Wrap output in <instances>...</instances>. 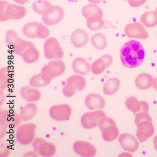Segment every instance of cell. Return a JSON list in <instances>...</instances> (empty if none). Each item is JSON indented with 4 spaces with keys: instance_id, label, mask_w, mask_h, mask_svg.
I'll return each mask as SVG.
<instances>
[{
    "instance_id": "18",
    "label": "cell",
    "mask_w": 157,
    "mask_h": 157,
    "mask_svg": "<svg viewBox=\"0 0 157 157\" xmlns=\"http://www.w3.org/2000/svg\"><path fill=\"white\" fill-rule=\"evenodd\" d=\"M71 41L75 47L77 48H83L89 42V36L85 30L77 29L72 33Z\"/></svg>"
},
{
    "instance_id": "23",
    "label": "cell",
    "mask_w": 157,
    "mask_h": 157,
    "mask_svg": "<svg viewBox=\"0 0 157 157\" xmlns=\"http://www.w3.org/2000/svg\"><path fill=\"white\" fill-rule=\"evenodd\" d=\"M153 78L146 73L139 74L135 80L136 86L140 90H145L151 87L153 83Z\"/></svg>"
},
{
    "instance_id": "6",
    "label": "cell",
    "mask_w": 157,
    "mask_h": 157,
    "mask_svg": "<svg viewBox=\"0 0 157 157\" xmlns=\"http://www.w3.org/2000/svg\"><path fill=\"white\" fill-rule=\"evenodd\" d=\"M98 126L101 131L102 138L106 142L113 141L119 136V130L116 123L110 117L105 116L101 118Z\"/></svg>"
},
{
    "instance_id": "46",
    "label": "cell",
    "mask_w": 157,
    "mask_h": 157,
    "mask_svg": "<svg viewBox=\"0 0 157 157\" xmlns=\"http://www.w3.org/2000/svg\"><path fill=\"white\" fill-rule=\"evenodd\" d=\"M153 144H154V147L157 151V135L155 136V137L153 139Z\"/></svg>"
},
{
    "instance_id": "2",
    "label": "cell",
    "mask_w": 157,
    "mask_h": 157,
    "mask_svg": "<svg viewBox=\"0 0 157 157\" xmlns=\"http://www.w3.org/2000/svg\"><path fill=\"white\" fill-rule=\"evenodd\" d=\"M135 115V123L137 127L136 137L139 142L144 143L152 136L155 132L152 118L145 111L138 112Z\"/></svg>"
},
{
    "instance_id": "32",
    "label": "cell",
    "mask_w": 157,
    "mask_h": 157,
    "mask_svg": "<svg viewBox=\"0 0 157 157\" xmlns=\"http://www.w3.org/2000/svg\"><path fill=\"white\" fill-rule=\"evenodd\" d=\"M40 22H30L25 25L22 29V33L25 36L29 38H37L36 32Z\"/></svg>"
},
{
    "instance_id": "31",
    "label": "cell",
    "mask_w": 157,
    "mask_h": 157,
    "mask_svg": "<svg viewBox=\"0 0 157 157\" xmlns=\"http://www.w3.org/2000/svg\"><path fill=\"white\" fill-rule=\"evenodd\" d=\"M90 40L93 47L97 50H104L107 46V40L102 33H95L92 36Z\"/></svg>"
},
{
    "instance_id": "3",
    "label": "cell",
    "mask_w": 157,
    "mask_h": 157,
    "mask_svg": "<svg viewBox=\"0 0 157 157\" xmlns=\"http://www.w3.org/2000/svg\"><path fill=\"white\" fill-rule=\"evenodd\" d=\"M27 10L24 6L11 4L5 1L0 2V21L6 22L9 20H21L25 17Z\"/></svg>"
},
{
    "instance_id": "12",
    "label": "cell",
    "mask_w": 157,
    "mask_h": 157,
    "mask_svg": "<svg viewBox=\"0 0 157 157\" xmlns=\"http://www.w3.org/2000/svg\"><path fill=\"white\" fill-rule=\"evenodd\" d=\"M74 151L80 157H94L97 153V149L94 144L87 141L78 140L73 145Z\"/></svg>"
},
{
    "instance_id": "15",
    "label": "cell",
    "mask_w": 157,
    "mask_h": 157,
    "mask_svg": "<svg viewBox=\"0 0 157 157\" xmlns=\"http://www.w3.org/2000/svg\"><path fill=\"white\" fill-rule=\"evenodd\" d=\"M118 141L125 151L131 153H134L139 148V141L134 135L129 133L121 134L119 136Z\"/></svg>"
},
{
    "instance_id": "47",
    "label": "cell",
    "mask_w": 157,
    "mask_h": 157,
    "mask_svg": "<svg viewBox=\"0 0 157 157\" xmlns=\"http://www.w3.org/2000/svg\"><path fill=\"white\" fill-rule=\"evenodd\" d=\"M156 11H157V7H156Z\"/></svg>"
},
{
    "instance_id": "41",
    "label": "cell",
    "mask_w": 157,
    "mask_h": 157,
    "mask_svg": "<svg viewBox=\"0 0 157 157\" xmlns=\"http://www.w3.org/2000/svg\"><path fill=\"white\" fill-rule=\"evenodd\" d=\"M1 94H0V96H1V100H0V105L1 106L4 103L5 101V95L3 92V90H1Z\"/></svg>"
},
{
    "instance_id": "8",
    "label": "cell",
    "mask_w": 157,
    "mask_h": 157,
    "mask_svg": "<svg viewBox=\"0 0 157 157\" xmlns=\"http://www.w3.org/2000/svg\"><path fill=\"white\" fill-rule=\"evenodd\" d=\"M32 145L34 151L42 157H52L57 151V147L54 143L41 137H36Z\"/></svg>"
},
{
    "instance_id": "5",
    "label": "cell",
    "mask_w": 157,
    "mask_h": 157,
    "mask_svg": "<svg viewBox=\"0 0 157 157\" xmlns=\"http://www.w3.org/2000/svg\"><path fill=\"white\" fill-rule=\"evenodd\" d=\"M86 85V81L83 76L74 74L69 77L62 89V93L67 98L72 97L78 92L83 91Z\"/></svg>"
},
{
    "instance_id": "37",
    "label": "cell",
    "mask_w": 157,
    "mask_h": 157,
    "mask_svg": "<svg viewBox=\"0 0 157 157\" xmlns=\"http://www.w3.org/2000/svg\"><path fill=\"white\" fill-rule=\"evenodd\" d=\"M18 38V34L15 30H9L5 35V43L10 47H12Z\"/></svg>"
},
{
    "instance_id": "26",
    "label": "cell",
    "mask_w": 157,
    "mask_h": 157,
    "mask_svg": "<svg viewBox=\"0 0 157 157\" xmlns=\"http://www.w3.org/2000/svg\"><path fill=\"white\" fill-rule=\"evenodd\" d=\"M121 81L118 78L113 77L106 81L103 87V92L107 95H113L119 89Z\"/></svg>"
},
{
    "instance_id": "28",
    "label": "cell",
    "mask_w": 157,
    "mask_h": 157,
    "mask_svg": "<svg viewBox=\"0 0 157 157\" xmlns=\"http://www.w3.org/2000/svg\"><path fill=\"white\" fill-rule=\"evenodd\" d=\"M82 14L86 20L89 17L94 16L103 17L102 9L98 5L93 3L85 5L82 9Z\"/></svg>"
},
{
    "instance_id": "25",
    "label": "cell",
    "mask_w": 157,
    "mask_h": 157,
    "mask_svg": "<svg viewBox=\"0 0 157 157\" xmlns=\"http://www.w3.org/2000/svg\"><path fill=\"white\" fill-rule=\"evenodd\" d=\"M53 7V5L46 0H37L32 4L34 11L42 16L48 14Z\"/></svg>"
},
{
    "instance_id": "24",
    "label": "cell",
    "mask_w": 157,
    "mask_h": 157,
    "mask_svg": "<svg viewBox=\"0 0 157 157\" xmlns=\"http://www.w3.org/2000/svg\"><path fill=\"white\" fill-rule=\"evenodd\" d=\"M38 109V106L35 102L27 103L20 112L23 121H28L34 118L37 114Z\"/></svg>"
},
{
    "instance_id": "16",
    "label": "cell",
    "mask_w": 157,
    "mask_h": 157,
    "mask_svg": "<svg viewBox=\"0 0 157 157\" xmlns=\"http://www.w3.org/2000/svg\"><path fill=\"white\" fill-rule=\"evenodd\" d=\"M113 59L109 54H105L94 61L91 65V71L94 74L99 75L104 72L113 62Z\"/></svg>"
},
{
    "instance_id": "7",
    "label": "cell",
    "mask_w": 157,
    "mask_h": 157,
    "mask_svg": "<svg viewBox=\"0 0 157 157\" xmlns=\"http://www.w3.org/2000/svg\"><path fill=\"white\" fill-rule=\"evenodd\" d=\"M44 51L45 57L50 60L61 59L64 55L59 41L54 37H51L45 40L44 44Z\"/></svg>"
},
{
    "instance_id": "17",
    "label": "cell",
    "mask_w": 157,
    "mask_h": 157,
    "mask_svg": "<svg viewBox=\"0 0 157 157\" xmlns=\"http://www.w3.org/2000/svg\"><path fill=\"white\" fill-rule=\"evenodd\" d=\"M85 104L91 110L103 109L105 106V101L100 94L91 93L86 97Z\"/></svg>"
},
{
    "instance_id": "27",
    "label": "cell",
    "mask_w": 157,
    "mask_h": 157,
    "mask_svg": "<svg viewBox=\"0 0 157 157\" xmlns=\"http://www.w3.org/2000/svg\"><path fill=\"white\" fill-rule=\"evenodd\" d=\"M40 52L35 46H31L25 52L21 57L25 63L31 64L36 62L40 58Z\"/></svg>"
},
{
    "instance_id": "9",
    "label": "cell",
    "mask_w": 157,
    "mask_h": 157,
    "mask_svg": "<svg viewBox=\"0 0 157 157\" xmlns=\"http://www.w3.org/2000/svg\"><path fill=\"white\" fill-rule=\"evenodd\" d=\"M49 115L56 121H64L71 118L72 113V109L70 104L63 103L56 104L50 108Z\"/></svg>"
},
{
    "instance_id": "43",
    "label": "cell",
    "mask_w": 157,
    "mask_h": 157,
    "mask_svg": "<svg viewBox=\"0 0 157 157\" xmlns=\"http://www.w3.org/2000/svg\"><path fill=\"white\" fill-rule=\"evenodd\" d=\"M30 0H14V1L17 3V4H21V5H23L28 3Z\"/></svg>"
},
{
    "instance_id": "19",
    "label": "cell",
    "mask_w": 157,
    "mask_h": 157,
    "mask_svg": "<svg viewBox=\"0 0 157 157\" xmlns=\"http://www.w3.org/2000/svg\"><path fill=\"white\" fill-rule=\"evenodd\" d=\"M20 95L23 99L30 102L38 101L42 97L41 91L36 88L31 86L22 87L20 91Z\"/></svg>"
},
{
    "instance_id": "45",
    "label": "cell",
    "mask_w": 157,
    "mask_h": 157,
    "mask_svg": "<svg viewBox=\"0 0 157 157\" xmlns=\"http://www.w3.org/2000/svg\"><path fill=\"white\" fill-rule=\"evenodd\" d=\"M152 86L154 89L157 91V78L153 79V83H152Z\"/></svg>"
},
{
    "instance_id": "20",
    "label": "cell",
    "mask_w": 157,
    "mask_h": 157,
    "mask_svg": "<svg viewBox=\"0 0 157 157\" xmlns=\"http://www.w3.org/2000/svg\"><path fill=\"white\" fill-rule=\"evenodd\" d=\"M127 108L136 114L141 111L149 112V104L145 101H139L135 96H131L125 101Z\"/></svg>"
},
{
    "instance_id": "34",
    "label": "cell",
    "mask_w": 157,
    "mask_h": 157,
    "mask_svg": "<svg viewBox=\"0 0 157 157\" xmlns=\"http://www.w3.org/2000/svg\"><path fill=\"white\" fill-rule=\"evenodd\" d=\"M6 116L10 128H17L21 123L22 119L20 113L13 110H6Z\"/></svg>"
},
{
    "instance_id": "48",
    "label": "cell",
    "mask_w": 157,
    "mask_h": 157,
    "mask_svg": "<svg viewBox=\"0 0 157 157\" xmlns=\"http://www.w3.org/2000/svg\"><path fill=\"white\" fill-rule=\"evenodd\" d=\"M124 1H128V0H124Z\"/></svg>"
},
{
    "instance_id": "4",
    "label": "cell",
    "mask_w": 157,
    "mask_h": 157,
    "mask_svg": "<svg viewBox=\"0 0 157 157\" xmlns=\"http://www.w3.org/2000/svg\"><path fill=\"white\" fill-rule=\"evenodd\" d=\"M37 125L35 123L24 124L20 125L16 131V140L22 145L32 144L36 138Z\"/></svg>"
},
{
    "instance_id": "35",
    "label": "cell",
    "mask_w": 157,
    "mask_h": 157,
    "mask_svg": "<svg viewBox=\"0 0 157 157\" xmlns=\"http://www.w3.org/2000/svg\"><path fill=\"white\" fill-rule=\"evenodd\" d=\"M10 128L9 124L6 116V110L0 111V138H3L7 133Z\"/></svg>"
},
{
    "instance_id": "38",
    "label": "cell",
    "mask_w": 157,
    "mask_h": 157,
    "mask_svg": "<svg viewBox=\"0 0 157 157\" xmlns=\"http://www.w3.org/2000/svg\"><path fill=\"white\" fill-rule=\"evenodd\" d=\"M50 35L49 29L44 24L41 23L37 30V38L41 39H47Z\"/></svg>"
},
{
    "instance_id": "22",
    "label": "cell",
    "mask_w": 157,
    "mask_h": 157,
    "mask_svg": "<svg viewBox=\"0 0 157 157\" xmlns=\"http://www.w3.org/2000/svg\"><path fill=\"white\" fill-rule=\"evenodd\" d=\"M52 80L48 75L41 72L31 77L29 82L31 86L36 88H40L49 85L51 83Z\"/></svg>"
},
{
    "instance_id": "13",
    "label": "cell",
    "mask_w": 157,
    "mask_h": 157,
    "mask_svg": "<svg viewBox=\"0 0 157 157\" xmlns=\"http://www.w3.org/2000/svg\"><path fill=\"white\" fill-rule=\"evenodd\" d=\"M124 33L129 38L145 39L149 37V34L142 24L136 22L129 24L124 28Z\"/></svg>"
},
{
    "instance_id": "1",
    "label": "cell",
    "mask_w": 157,
    "mask_h": 157,
    "mask_svg": "<svg viewBox=\"0 0 157 157\" xmlns=\"http://www.w3.org/2000/svg\"><path fill=\"white\" fill-rule=\"evenodd\" d=\"M145 57V51L141 43L135 40L128 41L120 51L121 61L124 66L129 68L142 64Z\"/></svg>"
},
{
    "instance_id": "39",
    "label": "cell",
    "mask_w": 157,
    "mask_h": 157,
    "mask_svg": "<svg viewBox=\"0 0 157 157\" xmlns=\"http://www.w3.org/2000/svg\"><path fill=\"white\" fill-rule=\"evenodd\" d=\"M147 0H128V4L133 8L139 7L144 4Z\"/></svg>"
},
{
    "instance_id": "14",
    "label": "cell",
    "mask_w": 157,
    "mask_h": 157,
    "mask_svg": "<svg viewBox=\"0 0 157 157\" xmlns=\"http://www.w3.org/2000/svg\"><path fill=\"white\" fill-rule=\"evenodd\" d=\"M65 11L59 6H53L51 11L45 15L42 16V21L47 26H53L60 23L63 19Z\"/></svg>"
},
{
    "instance_id": "44",
    "label": "cell",
    "mask_w": 157,
    "mask_h": 157,
    "mask_svg": "<svg viewBox=\"0 0 157 157\" xmlns=\"http://www.w3.org/2000/svg\"><path fill=\"white\" fill-rule=\"evenodd\" d=\"M102 0H88V1L89 2L93 4H99L100 2H101Z\"/></svg>"
},
{
    "instance_id": "21",
    "label": "cell",
    "mask_w": 157,
    "mask_h": 157,
    "mask_svg": "<svg viewBox=\"0 0 157 157\" xmlns=\"http://www.w3.org/2000/svg\"><path fill=\"white\" fill-rule=\"evenodd\" d=\"M72 67L75 73L81 76H86L91 71V66L89 62L81 57H78L74 59Z\"/></svg>"
},
{
    "instance_id": "30",
    "label": "cell",
    "mask_w": 157,
    "mask_h": 157,
    "mask_svg": "<svg viewBox=\"0 0 157 157\" xmlns=\"http://www.w3.org/2000/svg\"><path fill=\"white\" fill-rule=\"evenodd\" d=\"M140 21L148 28H151L157 25V12L156 11H147L142 15Z\"/></svg>"
},
{
    "instance_id": "36",
    "label": "cell",
    "mask_w": 157,
    "mask_h": 157,
    "mask_svg": "<svg viewBox=\"0 0 157 157\" xmlns=\"http://www.w3.org/2000/svg\"><path fill=\"white\" fill-rule=\"evenodd\" d=\"M10 78L9 72L7 67L1 68L0 70V88L3 90L9 85Z\"/></svg>"
},
{
    "instance_id": "10",
    "label": "cell",
    "mask_w": 157,
    "mask_h": 157,
    "mask_svg": "<svg viewBox=\"0 0 157 157\" xmlns=\"http://www.w3.org/2000/svg\"><path fill=\"white\" fill-rule=\"evenodd\" d=\"M105 116V112L101 109L87 112L82 116L81 124L84 128L91 129L98 126L101 118Z\"/></svg>"
},
{
    "instance_id": "33",
    "label": "cell",
    "mask_w": 157,
    "mask_h": 157,
    "mask_svg": "<svg viewBox=\"0 0 157 157\" xmlns=\"http://www.w3.org/2000/svg\"><path fill=\"white\" fill-rule=\"evenodd\" d=\"M86 25L89 29L93 31L99 30L104 27L103 17L99 16L91 17L87 19Z\"/></svg>"
},
{
    "instance_id": "40",
    "label": "cell",
    "mask_w": 157,
    "mask_h": 157,
    "mask_svg": "<svg viewBox=\"0 0 157 157\" xmlns=\"http://www.w3.org/2000/svg\"><path fill=\"white\" fill-rule=\"evenodd\" d=\"M1 156L5 157L8 156L10 154V150L8 147H6L3 144H1Z\"/></svg>"
},
{
    "instance_id": "29",
    "label": "cell",
    "mask_w": 157,
    "mask_h": 157,
    "mask_svg": "<svg viewBox=\"0 0 157 157\" xmlns=\"http://www.w3.org/2000/svg\"><path fill=\"white\" fill-rule=\"evenodd\" d=\"M33 46H35V44L32 42L19 37L11 48L14 53L21 56L28 48Z\"/></svg>"
},
{
    "instance_id": "11",
    "label": "cell",
    "mask_w": 157,
    "mask_h": 157,
    "mask_svg": "<svg viewBox=\"0 0 157 157\" xmlns=\"http://www.w3.org/2000/svg\"><path fill=\"white\" fill-rule=\"evenodd\" d=\"M66 70V66L63 61L60 59H54L44 66L41 72L48 75L53 79L63 74Z\"/></svg>"
},
{
    "instance_id": "42",
    "label": "cell",
    "mask_w": 157,
    "mask_h": 157,
    "mask_svg": "<svg viewBox=\"0 0 157 157\" xmlns=\"http://www.w3.org/2000/svg\"><path fill=\"white\" fill-rule=\"evenodd\" d=\"M35 155L36 157H38V154H37L36 152V151H30L29 152H28L27 153H26L25 154V155H24V157H35L34 155Z\"/></svg>"
}]
</instances>
